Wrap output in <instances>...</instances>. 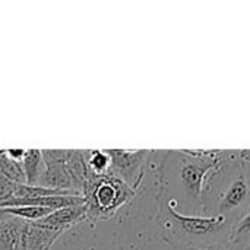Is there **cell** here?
I'll return each instance as SVG.
<instances>
[{"label":"cell","mask_w":250,"mask_h":250,"mask_svg":"<svg viewBox=\"0 0 250 250\" xmlns=\"http://www.w3.org/2000/svg\"><path fill=\"white\" fill-rule=\"evenodd\" d=\"M149 151H125L110 149V170L107 176L116 177L133 190L139 186Z\"/></svg>","instance_id":"cell-4"},{"label":"cell","mask_w":250,"mask_h":250,"mask_svg":"<svg viewBox=\"0 0 250 250\" xmlns=\"http://www.w3.org/2000/svg\"><path fill=\"white\" fill-rule=\"evenodd\" d=\"M217 250H239L229 240H223V242H218L217 243Z\"/></svg>","instance_id":"cell-13"},{"label":"cell","mask_w":250,"mask_h":250,"mask_svg":"<svg viewBox=\"0 0 250 250\" xmlns=\"http://www.w3.org/2000/svg\"><path fill=\"white\" fill-rule=\"evenodd\" d=\"M86 220V207L85 204L82 205H73V207H66L53 211L48 214L45 218L35 221L34 224L40 227H45L50 230H56L60 233H64L67 229L73 227L75 224Z\"/></svg>","instance_id":"cell-5"},{"label":"cell","mask_w":250,"mask_h":250,"mask_svg":"<svg viewBox=\"0 0 250 250\" xmlns=\"http://www.w3.org/2000/svg\"><path fill=\"white\" fill-rule=\"evenodd\" d=\"M88 171L92 176H107L110 170V157L107 151H85Z\"/></svg>","instance_id":"cell-10"},{"label":"cell","mask_w":250,"mask_h":250,"mask_svg":"<svg viewBox=\"0 0 250 250\" xmlns=\"http://www.w3.org/2000/svg\"><path fill=\"white\" fill-rule=\"evenodd\" d=\"M18 186H19L18 183L0 176V205L10 201V199H13Z\"/></svg>","instance_id":"cell-12"},{"label":"cell","mask_w":250,"mask_h":250,"mask_svg":"<svg viewBox=\"0 0 250 250\" xmlns=\"http://www.w3.org/2000/svg\"><path fill=\"white\" fill-rule=\"evenodd\" d=\"M160 221L168 240L183 250L229 240L233 227L224 215H183L168 205H161Z\"/></svg>","instance_id":"cell-1"},{"label":"cell","mask_w":250,"mask_h":250,"mask_svg":"<svg viewBox=\"0 0 250 250\" xmlns=\"http://www.w3.org/2000/svg\"><path fill=\"white\" fill-rule=\"evenodd\" d=\"M133 195L135 190L116 177L89 174L83 192L86 220L97 221L111 217Z\"/></svg>","instance_id":"cell-3"},{"label":"cell","mask_w":250,"mask_h":250,"mask_svg":"<svg viewBox=\"0 0 250 250\" xmlns=\"http://www.w3.org/2000/svg\"><path fill=\"white\" fill-rule=\"evenodd\" d=\"M60 234L63 233L26 221L22 236V250H50Z\"/></svg>","instance_id":"cell-6"},{"label":"cell","mask_w":250,"mask_h":250,"mask_svg":"<svg viewBox=\"0 0 250 250\" xmlns=\"http://www.w3.org/2000/svg\"><path fill=\"white\" fill-rule=\"evenodd\" d=\"M22 168L26 179V186H38L40 180L45 171V164L42 158V151L40 149H26L23 160H22Z\"/></svg>","instance_id":"cell-8"},{"label":"cell","mask_w":250,"mask_h":250,"mask_svg":"<svg viewBox=\"0 0 250 250\" xmlns=\"http://www.w3.org/2000/svg\"><path fill=\"white\" fill-rule=\"evenodd\" d=\"M177 183L186 199L199 202L205 192V177L223 167V151H171Z\"/></svg>","instance_id":"cell-2"},{"label":"cell","mask_w":250,"mask_h":250,"mask_svg":"<svg viewBox=\"0 0 250 250\" xmlns=\"http://www.w3.org/2000/svg\"><path fill=\"white\" fill-rule=\"evenodd\" d=\"M243 167H250V166H243ZM246 177H248V180L250 182V176H246Z\"/></svg>","instance_id":"cell-15"},{"label":"cell","mask_w":250,"mask_h":250,"mask_svg":"<svg viewBox=\"0 0 250 250\" xmlns=\"http://www.w3.org/2000/svg\"><path fill=\"white\" fill-rule=\"evenodd\" d=\"M10 217H12V215L7 212V209H6V208H0V223H1V221H4V220H9Z\"/></svg>","instance_id":"cell-14"},{"label":"cell","mask_w":250,"mask_h":250,"mask_svg":"<svg viewBox=\"0 0 250 250\" xmlns=\"http://www.w3.org/2000/svg\"><path fill=\"white\" fill-rule=\"evenodd\" d=\"M0 176L12 180L18 185H26L22 164L9 158L6 151H0Z\"/></svg>","instance_id":"cell-9"},{"label":"cell","mask_w":250,"mask_h":250,"mask_svg":"<svg viewBox=\"0 0 250 250\" xmlns=\"http://www.w3.org/2000/svg\"><path fill=\"white\" fill-rule=\"evenodd\" d=\"M7 212L12 217L22 218L28 223H35L42 218H45L48 214L53 212V209L48 208H41V207H13V208H6Z\"/></svg>","instance_id":"cell-11"},{"label":"cell","mask_w":250,"mask_h":250,"mask_svg":"<svg viewBox=\"0 0 250 250\" xmlns=\"http://www.w3.org/2000/svg\"><path fill=\"white\" fill-rule=\"evenodd\" d=\"M185 250H193V248H189V249H185Z\"/></svg>","instance_id":"cell-16"},{"label":"cell","mask_w":250,"mask_h":250,"mask_svg":"<svg viewBox=\"0 0 250 250\" xmlns=\"http://www.w3.org/2000/svg\"><path fill=\"white\" fill-rule=\"evenodd\" d=\"M26 221L10 217L0 223V250H22V236Z\"/></svg>","instance_id":"cell-7"}]
</instances>
